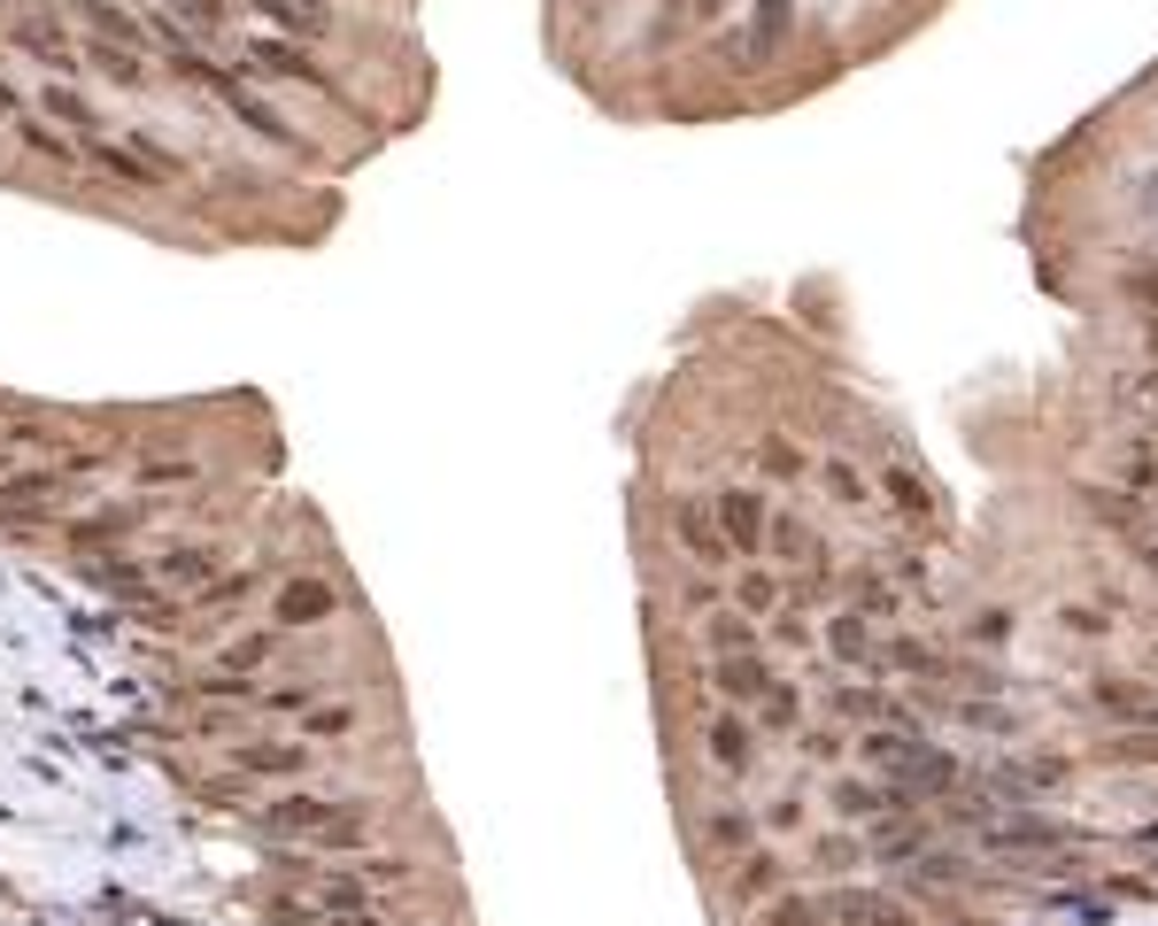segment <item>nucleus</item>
<instances>
[{
    "label": "nucleus",
    "instance_id": "f257e3e1",
    "mask_svg": "<svg viewBox=\"0 0 1158 926\" xmlns=\"http://www.w3.org/2000/svg\"><path fill=\"white\" fill-rule=\"evenodd\" d=\"M263 826H271V834H301V826H340V811H332V803H309V795H286V803L263 811ZM317 841H324V834H317Z\"/></svg>",
    "mask_w": 1158,
    "mask_h": 926
},
{
    "label": "nucleus",
    "instance_id": "f03ea898",
    "mask_svg": "<svg viewBox=\"0 0 1158 926\" xmlns=\"http://www.w3.org/2000/svg\"><path fill=\"white\" fill-rule=\"evenodd\" d=\"M835 911H842L850 926H912V911H904V903H881V895H865V888H842V895H835Z\"/></svg>",
    "mask_w": 1158,
    "mask_h": 926
},
{
    "label": "nucleus",
    "instance_id": "7ed1b4c3",
    "mask_svg": "<svg viewBox=\"0 0 1158 926\" xmlns=\"http://www.w3.org/2000/svg\"><path fill=\"white\" fill-rule=\"evenodd\" d=\"M324 610H332V587H317V580H301V587L278 603V618H286V626H309V618H324Z\"/></svg>",
    "mask_w": 1158,
    "mask_h": 926
},
{
    "label": "nucleus",
    "instance_id": "20e7f679",
    "mask_svg": "<svg viewBox=\"0 0 1158 926\" xmlns=\"http://www.w3.org/2000/svg\"><path fill=\"white\" fill-rule=\"evenodd\" d=\"M764 926H827V911H819L812 895H781V903L764 911Z\"/></svg>",
    "mask_w": 1158,
    "mask_h": 926
},
{
    "label": "nucleus",
    "instance_id": "39448f33",
    "mask_svg": "<svg viewBox=\"0 0 1158 926\" xmlns=\"http://www.w3.org/2000/svg\"><path fill=\"white\" fill-rule=\"evenodd\" d=\"M240 764H247V772H301V749H286V741H271V749H247Z\"/></svg>",
    "mask_w": 1158,
    "mask_h": 926
},
{
    "label": "nucleus",
    "instance_id": "423d86ee",
    "mask_svg": "<svg viewBox=\"0 0 1158 926\" xmlns=\"http://www.w3.org/2000/svg\"><path fill=\"white\" fill-rule=\"evenodd\" d=\"M873 857H889V864H904V857H919V826H881V841H873Z\"/></svg>",
    "mask_w": 1158,
    "mask_h": 926
},
{
    "label": "nucleus",
    "instance_id": "0eeeda50",
    "mask_svg": "<svg viewBox=\"0 0 1158 926\" xmlns=\"http://www.w3.org/2000/svg\"><path fill=\"white\" fill-rule=\"evenodd\" d=\"M726 526H734V541L749 549V541H757V503H749V495H726Z\"/></svg>",
    "mask_w": 1158,
    "mask_h": 926
},
{
    "label": "nucleus",
    "instance_id": "6e6552de",
    "mask_svg": "<svg viewBox=\"0 0 1158 926\" xmlns=\"http://www.w3.org/2000/svg\"><path fill=\"white\" fill-rule=\"evenodd\" d=\"M324 911L355 918V911H363V880H324Z\"/></svg>",
    "mask_w": 1158,
    "mask_h": 926
},
{
    "label": "nucleus",
    "instance_id": "1a4fd4ad",
    "mask_svg": "<svg viewBox=\"0 0 1158 926\" xmlns=\"http://www.w3.org/2000/svg\"><path fill=\"white\" fill-rule=\"evenodd\" d=\"M710 749H718V764H741V749H749V741H741V726H734V718H718V726H710Z\"/></svg>",
    "mask_w": 1158,
    "mask_h": 926
},
{
    "label": "nucleus",
    "instance_id": "9d476101",
    "mask_svg": "<svg viewBox=\"0 0 1158 926\" xmlns=\"http://www.w3.org/2000/svg\"><path fill=\"white\" fill-rule=\"evenodd\" d=\"M835 657H865V626L858 618H835Z\"/></svg>",
    "mask_w": 1158,
    "mask_h": 926
},
{
    "label": "nucleus",
    "instance_id": "9b49d317",
    "mask_svg": "<svg viewBox=\"0 0 1158 926\" xmlns=\"http://www.w3.org/2000/svg\"><path fill=\"white\" fill-rule=\"evenodd\" d=\"M263 657H271V633H247V641L224 649V664H263Z\"/></svg>",
    "mask_w": 1158,
    "mask_h": 926
},
{
    "label": "nucleus",
    "instance_id": "f8f14e48",
    "mask_svg": "<svg viewBox=\"0 0 1158 926\" xmlns=\"http://www.w3.org/2000/svg\"><path fill=\"white\" fill-rule=\"evenodd\" d=\"M170 572H178V580H201V572H217V556H201V549H178V556H170Z\"/></svg>",
    "mask_w": 1158,
    "mask_h": 926
},
{
    "label": "nucleus",
    "instance_id": "ddd939ff",
    "mask_svg": "<svg viewBox=\"0 0 1158 926\" xmlns=\"http://www.w3.org/2000/svg\"><path fill=\"white\" fill-rule=\"evenodd\" d=\"M741 603H749V610H772V580L749 572V580H741Z\"/></svg>",
    "mask_w": 1158,
    "mask_h": 926
},
{
    "label": "nucleus",
    "instance_id": "4468645a",
    "mask_svg": "<svg viewBox=\"0 0 1158 926\" xmlns=\"http://www.w3.org/2000/svg\"><path fill=\"white\" fill-rule=\"evenodd\" d=\"M710 841H718V849H741L749 826H741V818H710Z\"/></svg>",
    "mask_w": 1158,
    "mask_h": 926
},
{
    "label": "nucleus",
    "instance_id": "2eb2a0df",
    "mask_svg": "<svg viewBox=\"0 0 1158 926\" xmlns=\"http://www.w3.org/2000/svg\"><path fill=\"white\" fill-rule=\"evenodd\" d=\"M309 726H317V734H348L355 718H348V710H309Z\"/></svg>",
    "mask_w": 1158,
    "mask_h": 926
}]
</instances>
